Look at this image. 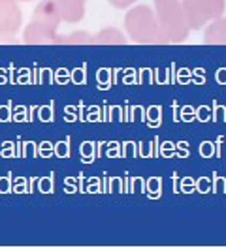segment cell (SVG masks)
Wrapping results in <instances>:
<instances>
[{"label":"cell","instance_id":"1","mask_svg":"<svg viewBox=\"0 0 226 250\" xmlns=\"http://www.w3.org/2000/svg\"><path fill=\"white\" fill-rule=\"evenodd\" d=\"M125 30L136 43H166L155 10L147 4L128 8L125 15Z\"/></svg>","mask_w":226,"mask_h":250},{"label":"cell","instance_id":"2","mask_svg":"<svg viewBox=\"0 0 226 250\" xmlns=\"http://www.w3.org/2000/svg\"><path fill=\"white\" fill-rule=\"evenodd\" d=\"M155 15L160 25L166 43H181L190 34L187 15L183 12L181 0H155Z\"/></svg>","mask_w":226,"mask_h":250},{"label":"cell","instance_id":"3","mask_svg":"<svg viewBox=\"0 0 226 250\" xmlns=\"http://www.w3.org/2000/svg\"><path fill=\"white\" fill-rule=\"evenodd\" d=\"M190 30H200L213 19L223 17L226 0H181Z\"/></svg>","mask_w":226,"mask_h":250},{"label":"cell","instance_id":"4","mask_svg":"<svg viewBox=\"0 0 226 250\" xmlns=\"http://www.w3.org/2000/svg\"><path fill=\"white\" fill-rule=\"evenodd\" d=\"M23 26V13L17 0H0V38H12Z\"/></svg>","mask_w":226,"mask_h":250},{"label":"cell","instance_id":"5","mask_svg":"<svg viewBox=\"0 0 226 250\" xmlns=\"http://www.w3.org/2000/svg\"><path fill=\"white\" fill-rule=\"evenodd\" d=\"M57 28L42 23V21H30L23 30V40L26 43H57Z\"/></svg>","mask_w":226,"mask_h":250},{"label":"cell","instance_id":"6","mask_svg":"<svg viewBox=\"0 0 226 250\" xmlns=\"http://www.w3.org/2000/svg\"><path fill=\"white\" fill-rule=\"evenodd\" d=\"M32 19L34 21H42V23H47V25L59 28L63 23V17H61V10L57 6L55 0H42L34 8L32 12Z\"/></svg>","mask_w":226,"mask_h":250},{"label":"cell","instance_id":"7","mask_svg":"<svg viewBox=\"0 0 226 250\" xmlns=\"http://www.w3.org/2000/svg\"><path fill=\"white\" fill-rule=\"evenodd\" d=\"M64 23L75 25L85 17V0H55Z\"/></svg>","mask_w":226,"mask_h":250},{"label":"cell","instance_id":"8","mask_svg":"<svg viewBox=\"0 0 226 250\" xmlns=\"http://www.w3.org/2000/svg\"><path fill=\"white\" fill-rule=\"evenodd\" d=\"M203 42L205 43H225L226 45V17L213 19L211 23L205 25Z\"/></svg>","mask_w":226,"mask_h":250},{"label":"cell","instance_id":"9","mask_svg":"<svg viewBox=\"0 0 226 250\" xmlns=\"http://www.w3.org/2000/svg\"><path fill=\"white\" fill-rule=\"evenodd\" d=\"M94 43H126V36L115 26H104L94 34Z\"/></svg>","mask_w":226,"mask_h":250},{"label":"cell","instance_id":"10","mask_svg":"<svg viewBox=\"0 0 226 250\" xmlns=\"http://www.w3.org/2000/svg\"><path fill=\"white\" fill-rule=\"evenodd\" d=\"M57 43H94V36L85 30H75V32L63 34V36L59 34Z\"/></svg>","mask_w":226,"mask_h":250},{"label":"cell","instance_id":"11","mask_svg":"<svg viewBox=\"0 0 226 250\" xmlns=\"http://www.w3.org/2000/svg\"><path fill=\"white\" fill-rule=\"evenodd\" d=\"M110 4H112L113 8H117V10H128L130 6H134L138 0H108Z\"/></svg>","mask_w":226,"mask_h":250},{"label":"cell","instance_id":"12","mask_svg":"<svg viewBox=\"0 0 226 250\" xmlns=\"http://www.w3.org/2000/svg\"><path fill=\"white\" fill-rule=\"evenodd\" d=\"M17 2H30V0H17Z\"/></svg>","mask_w":226,"mask_h":250},{"label":"cell","instance_id":"13","mask_svg":"<svg viewBox=\"0 0 226 250\" xmlns=\"http://www.w3.org/2000/svg\"><path fill=\"white\" fill-rule=\"evenodd\" d=\"M85 2H87V0H85Z\"/></svg>","mask_w":226,"mask_h":250}]
</instances>
